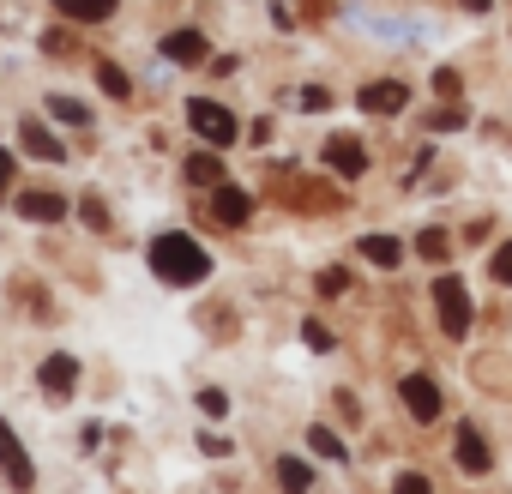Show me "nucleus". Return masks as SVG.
Instances as JSON below:
<instances>
[{"label":"nucleus","mask_w":512,"mask_h":494,"mask_svg":"<svg viewBox=\"0 0 512 494\" xmlns=\"http://www.w3.org/2000/svg\"><path fill=\"white\" fill-rule=\"evenodd\" d=\"M145 260H151V272H157L169 290H193V284H205V272H211V254H205V247H199L187 229H163V235H151Z\"/></svg>","instance_id":"obj_1"},{"label":"nucleus","mask_w":512,"mask_h":494,"mask_svg":"<svg viewBox=\"0 0 512 494\" xmlns=\"http://www.w3.org/2000/svg\"><path fill=\"white\" fill-rule=\"evenodd\" d=\"M434 308H440V332H446V338H464V332H470V320H476L470 290H464L452 272H440V278H434Z\"/></svg>","instance_id":"obj_2"},{"label":"nucleus","mask_w":512,"mask_h":494,"mask_svg":"<svg viewBox=\"0 0 512 494\" xmlns=\"http://www.w3.org/2000/svg\"><path fill=\"white\" fill-rule=\"evenodd\" d=\"M187 121H193V133H199L211 151L235 145V133H241V127H235V115H229L223 103H211V97H193V103H187Z\"/></svg>","instance_id":"obj_3"},{"label":"nucleus","mask_w":512,"mask_h":494,"mask_svg":"<svg viewBox=\"0 0 512 494\" xmlns=\"http://www.w3.org/2000/svg\"><path fill=\"white\" fill-rule=\"evenodd\" d=\"M326 163H332V175L362 181V175H368V145L350 139V133H332V139H326Z\"/></svg>","instance_id":"obj_4"},{"label":"nucleus","mask_w":512,"mask_h":494,"mask_svg":"<svg viewBox=\"0 0 512 494\" xmlns=\"http://www.w3.org/2000/svg\"><path fill=\"white\" fill-rule=\"evenodd\" d=\"M0 476H7L13 488H31V482H37V470H31V458H25L13 422H0Z\"/></svg>","instance_id":"obj_5"},{"label":"nucleus","mask_w":512,"mask_h":494,"mask_svg":"<svg viewBox=\"0 0 512 494\" xmlns=\"http://www.w3.org/2000/svg\"><path fill=\"white\" fill-rule=\"evenodd\" d=\"M356 103H362L368 115H398V109H410V85H398V79H374V85L356 91Z\"/></svg>","instance_id":"obj_6"},{"label":"nucleus","mask_w":512,"mask_h":494,"mask_svg":"<svg viewBox=\"0 0 512 494\" xmlns=\"http://www.w3.org/2000/svg\"><path fill=\"white\" fill-rule=\"evenodd\" d=\"M398 398H404V410H410L416 422H434V416H440V386H434L428 374H410V380L398 386Z\"/></svg>","instance_id":"obj_7"},{"label":"nucleus","mask_w":512,"mask_h":494,"mask_svg":"<svg viewBox=\"0 0 512 494\" xmlns=\"http://www.w3.org/2000/svg\"><path fill=\"white\" fill-rule=\"evenodd\" d=\"M19 217H31V223H61V217H67V193L31 187V193H19Z\"/></svg>","instance_id":"obj_8"},{"label":"nucleus","mask_w":512,"mask_h":494,"mask_svg":"<svg viewBox=\"0 0 512 494\" xmlns=\"http://www.w3.org/2000/svg\"><path fill=\"white\" fill-rule=\"evenodd\" d=\"M37 380H43V392H49V398H67V392L79 386V362H73L67 350H55V356H43Z\"/></svg>","instance_id":"obj_9"},{"label":"nucleus","mask_w":512,"mask_h":494,"mask_svg":"<svg viewBox=\"0 0 512 494\" xmlns=\"http://www.w3.org/2000/svg\"><path fill=\"white\" fill-rule=\"evenodd\" d=\"M211 205H217V223H229V229H241V223L253 217L247 187H229V181H217V187H211Z\"/></svg>","instance_id":"obj_10"},{"label":"nucleus","mask_w":512,"mask_h":494,"mask_svg":"<svg viewBox=\"0 0 512 494\" xmlns=\"http://www.w3.org/2000/svg\"><path fill=\"white\" fill-rule=\"evenodd\" d=\"M458 464H464L470 476H488V470H494V452H488L482 428H470V422H458Z\"/></svg>","instance_id":"obj_11"},{"label":"nucleus","mask_w":512,"mask_h":494,"mask_svg":"<svg viewBox=\"0 0 512 494\" xmlns=\"http://www.w3.org/2000/svg\"><path fill=\"white\" fill-rule=\"evenodd\" d=\"M163 61H175V67H199V61H205V37H199L193 25L169 31V37H163Z\"/></svg>","instance_id":"obj_12"},{"label":"nucleus","mask_w":512,"mask_h":494,"mask_svg":"<svg viewBox=\"0 0 512 494\" xmlns=\"http://www.w3.org/2000/svg\"><path fill=\"white\" fill-rule=\"evenodd\" d=\"M19 139H25V151H31V157H43V163H67V145H61L43 121H25V127H19Z\"/></svg>","instance_id":"obj_13"},{"label":"nucleus","mask_w":512,"mask_h":494,"mask_svg":"<svg viewBox=\"0 0 512 494\" xmlns=\"http://www.w3.org/2000/svg\"><path fill=\"white\" fill-rule=\"evenodd\" d=\"M115 7L121 0H55V13L73 25H103V19H115Z\"/></svg>","instance_id":"obj_14"},{"label":"nucleus","mask_w":512,"mask_h":494,"mask_svg":"<svg viewBox=\"0 0 512 494\" xmlns=\"http://www.w3.org/2000/svg\"><path fill=\"white\" fill-rule=\"evenodd\" d=\"M362 260L380 266V272H392V266H404V241L398 235H362Z\"/></svg>","instance_id":"obj_15"},{"label":"nucleus","mask_w":512,"mask_h":494,"mask_svg":"<svg viewBox=\"0 0 512 494\" xmlns=\"http://www.w3.org/2000/svg\"><path fill=\"white\" fill-rule=\"evenodd\" d=\"M181 175H187L193 187H217V181H223V157H217V151H199V157H187Z\"/></svg>","instance_id":"obj_16"},{"label":"nucleus","mask_w":512,"mask_h":494,"mask_svg":"<svg viewBox=\"0 0 512 494\" xmlns=\"http://www.w3.org/2000/svg\"><path fill=\"white\" fill-rule=\"evenodd\" d=\"M278 482H284V494H308L314 488V470L302 458H278Z\"/></svg>","instance_id":"obj_17"},{"label":"nucleus","mask_w":512,"mask_h":494,"mask_svg":"<svg viewBox=\"0 0 512 494\" xmlns=\"http://www.w3.org/2000/svg\"><path fill=\"white\" fill-rule=\"evenodd\" d=\"M308 446H314V458H326V464H344V458H350L332 428H308Z\"/></svg>","instance_id":"obj_18"},{"label":"nucleus","mask_w":512,"mask_h":494,"mask_svg":"<svg viewBox=\"0 0 512 494\" xmlns=\"http://www.w3.org/2000/svg\"><path fill=\"white\" fill-rule=\"evenodd\" d=\"M49 115H55V121H67V127H85V121H91V109H85L79 97H61V91L49 97Z\"/></svg>","instance_id":"obj_19"},{"label":"nucleus","mask_w":512,"mask_h":494,"mask_svg":"<svg viewBox=\"0 0 512 494\" xmlns=\"http://www.w3.org/2000/svg\"><path fill=\"white\" fill-rule=\"evenodd\" d=\"M416 254H422V260H434V266H440V260H446V254H452V241H446V229H422V241H416Z\"/></svg>","instance_id":"obj_20"},{"label":"nucleus","mask_w":512,"mask_h":494,"mask_svg":"<svg viewBox=\"0 0 512 494\" xmlns=\"http://www.w3.org/2000/svg\"><path fill=\"white\" fill-rule=\"evenodd\" d=\"M97 85H103V91H109V97H115V103H121V97H127V91H133V79H127V73H121V67H115V61H103V67H97Z\"/></svg>","instance_id":"obj_21"},{"label":"nucleus","mask_w":512,"mask_h":494,"mask_svg":"<svg viewBox=\"0 0 512 494\" xmlns=\"http://www.w3.org/2000/svg\"><path fill=\"white\" fill-rule=\"evenodd\" d=\"M344 290H350V272L344 266H326L320 272V296H344Z\"/></svg>","instance_id":"obj_22"},{"label":"nucleus","mask_w":512,"mask_h":494,"mask_svg":"<svg viewBox=\"0 0 512 494\" xmlns=\"http://www.w3.org/2000/svg\"><path fill=\"white\" fill-rule=\"evenodd\" d=\"M488 272H494V278H500V284L512 290V241H506V247H494V260H488Z\"/></svg>","instance_id":"obj_23"},{"label":"nucleus","mask_w":512,"mask_h":494,"mask_svg":"<svg viewBox=\"0 0 512 494\" xmlns=\"http://www.w3.org/2000/svg\"><path fill=\"white\" fill-rule=\"evenodd\" d=\"M79 211H85V223H91L97 235H109V211H103V199H79Z\"/></svg>","instance_id":"obj_24"},{"label":"nucleus","mask_w":512,"mask_h":494,"mask_svg":"<svg viewBox=\"0 0 512 494\" xmlns=\"http://www.w3.org/2000/svg\"><path fill=\"white\" fill-rule=\"evenodd\" d=\"M302 344H308V350H332V332H326L320 320H308V326H302Z\"/></svg>","instance_id":"obj_25"},{"label":"nucleus","mask_w":512,"mask_h":494,"mask_svg":"<svg viewBox=\"0 0 512 494\" xmlns=\"http://www.w3.org/2000/svg\"><path fill=\"white\" fill-rule=\"evenodd\" d=\"M199 410H205V416H229V398H223L217 386H205V392H199Z\"/></svg>","instance_id":"obj_26"},{"label":"nucleus","mask_w":512,"mask_h":494,"mask_svg":"<svg viewBox=\"0 0 512 494\" xmlns=\"http://www.w3.org/2000/svg\"><path fill=\"white\" fill-rule=\"evenodd\" d=\"M392 494H434V488H428V476H416V470H404V476L392 482Z\"/></svg>","instance_id":"obj_27"},{"label":"nucleus","mask_w":512,"mask_h":494,"mask_svg":"<svg viewBox=\"0 0 512 494\" xmlns=\"http://www.w3.org/2000/svg\"><path fill=\"white\" fill-rule=\"evenodd\" d=\"M434 91H440L446 103H458V73H452V67H440V73H434Z\"/></svg>","instance_id":"obj_28"},{"label":"nucleus","mask_w":512,"mask_h":494,"mask_svg":"<svg viewBox=\"0 0 512 494\" xmlns=\"http://www.w3.org/2000/svg\"><path fill=\"white\" fill-rule=\"evenodd\" d=\"M302 109H314V115H320V109H332V91H320V85H308V91H302Z\"/></svg>","instance_id":"obj_29"},{"label":"nucleus","mask_w":512,"mask_h":494,"mask_svg":"<svg viewBox=\"0 0 512 494\" xmlns=\"http://www.w3.org/2000/svg\"><path fill=\"white\" fill-rule=\"evenodd\" d=\"M199 452H211V458H229V440H223V434H211V428H205V434H199Z\"/></svg>","instance_id":"obj_30"},{"label":"nucleus","mask_w":512,"mask_h":494,"mask_svg":"<svg viewBox=\"0 0 512 494\" xmlns=\"http://www.w3.org/2000/svg\"><path fill=\"white\" fill-rule=\"evenodd\" d=\"M458 121H464L458 109H440V115H428V127H434V133H446V127H458Z\"/></svg>","instance_id":"obj_31"},{"label":"nucleus","mask_w":512,"mask_h":494,"mask_svg":"<svg viewBox=\"0 0 512 494\" xmlns=\"http://www.w3.org/2000/svg\"><path fill=\"white\" fill-rule=\"evenodd\" d=\"M7 187H13V151H0V199H7Z\"/></svg>","instance_id":"obj_32"},{"label":"nucleus","mask_w":512,"mask_h":494,"mask_svg":"<svg viewBox=\"0 0 512 494\" xmlns=\"http://www.w3.org/2000/svg\"><path fill=\"white\" fill-rule=\"evenodd\" d=\"M464 7H470V13H488V7H494V0H464Z\"/></svg>","instance_id":"obj_33"}]
</instances>
